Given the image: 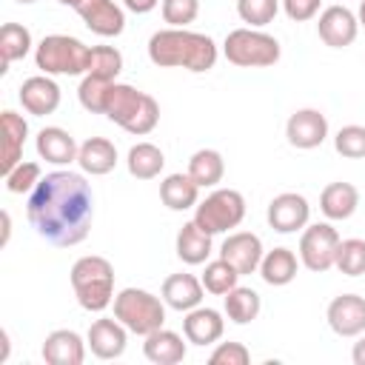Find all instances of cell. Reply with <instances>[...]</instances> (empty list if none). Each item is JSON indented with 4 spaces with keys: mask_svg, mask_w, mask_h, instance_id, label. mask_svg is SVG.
<instances>
[{
    "mask_svg": "<svg viewBox=\"0 0 365 365\" xmlns=\"http://www.w3.org/2000/svg\"><path fill=\"white\" fill-rule=\"evenodd\" d=\"M26 214L46 242L57 248L80 245L94 222L91 182L77 171H51L29 194Z\"/></svg>",
    "mask_w": 365,
    "mask_h": 365,
    "instance_id": "cell-1",
    "label": "cell"
},
{
    "mask_svg": "<svg viewBox=\"0 0 365 365\" xmlns=\"http://www.w3.org/2000/svg\"><path fill=\"white\" fill-rule=\"evenodd\" d=\"M220 51L208 34L191 29H160L148 37V60L160 68H185L194 74L211 71Z\"/></svg>",
    "mask_w": 365,
    "mask_h": 365,
    "instance_id": "cell-2",
    "label": "cell"
},
{
    "mask_svg": "<svg viewBox=\"0 0 365 365\" xmlns=\"http://www.w3.org/2000/svg\"><path fill=\"white\" fill-rule=\"evenodd\" d=\"M103 114L111 123H117L123 131L145 137L160 123V103L151 94L140 91V88H134L128 83H111Z\"/></svg>",
    "mask_w": 365,
    "mask_h": 365,
    "instance_id": "cell-3",
    "label": "cell"
},
{
    "mask_svg": "<svg viewBox=\"0 0 365 365\" xmlns=\"http://www.w3.org/2000/svg\"><path fill=\"white\" fill-rule=\"evenodd\" d=\"M71 288L83 311H106L114 302V265L100 254L80 257L71 265Z\"/></svg>",
    "mask_w": 365,
    "mask_h": 365,
    "instance_id": "cell-4",
    "label": "cell"
},
{
    "mask_svg": "<svg viewBox=\"0 0 365 365\" xmlns=\"http://www.w3.org/2000/svg\"><path fill=\"white\" fill-rule=\"evenodd\" d=\"M91 46H86L77 37L68 34H46L34 46V63L43 74H63V77H80L88 71Z\"/></svg>",
    "mask_w": 365,
    "mask_h": 365,
    "instance_id": "cell-5",
    "label": "cell"
},
{
    "mask_svg": "<svg viewBox=\"0 0 365 365\" xmlns=\"http://www.w3.org/2000/svg\"><path fill=\"white\" fill-rule=\"evenodd\" d=\"M222 54L228 63H234L240 68H268L279 60L282 48H279V40L271 37L268 31L242 26V29H234L225 34Z\"/></svg>",
    "mask_w": 365,
    "mask_h": 365,
    "instance_id": "cell-6",
    "label": "cell"
},
{
    "mask_svg": "<svg viewBox=\"0 0 365 365\" xmlns=\"http://www.w3.org/2000/svg\"><path fill=\"white\" fill-rule=\"evenodd\" d=\"M114 317L137 336H148L151 331L165 325V302L145 288H123L114 294Z\"/></svg>",
    "mask_w": 365,
    "mask_h": 365,
    "instance_id": "cell-7",
    "label": "cell"
},
{
    "mask_svg": "<svg viewBox=\"0 0 365 365\" xmlns=\"http://www.w3.org/2000/svg\"><path fill=\"white\" fill-rule=\"evenodd\" d=\"M245 220V197L237 188H214L205 200L194 205V222L214 234H225Z\"/></svg>",
    "mask_w": 365,
    "mask_h": 365,
    "instance_id": "cell-8",
    "label": "cell"
},
{
    "mask_svg": "<svg viewBox=\"0 0 365 365\" xmlns=\"http://www.w3.org/2000/svg\"><path fill=\"white\" fill-rule=\"evenodd\" d=\"M336 248H339V234L331 222L305 225L299 237V262L314 274H325L336 262Z\"/></svg>",
    "mask_w": 365,
    "mask_h": 365,
    "instance_id": "cell-9",
    "label": "cell"
},
{
    "mask_svg": "<svg viewBox=\"0 0 365 365\" xmlns=\"http://www.w3.org/2000/svg\"><path fill=\"white\" fill-rule=\"evenodd\" d=\"M268 225L277 231V234H294V231H302L311 220V205L302 194L297 191H282L277 194L271 202H268Z\"/></svg>",
    "mask_w": 365,
    "mask_h": 365,
    "instance_id": "cell-10",
    "label": "cell"
},
{
    "mask_svg": "<svg viewBox=\"0 0 365 365\" xmlns=\"http://www.w3.org/2000/svg\"><path fill=\"white\" fill-rule=\"evenodd\" d=\"M317 34L331 48H345L359 34V20L348 6H328L317 20Z\"/></svg>",
    "mask_w": 365,
    "mask_h": 365,
    "instance_id": "cell-11",
    "label": "cell"
},
{
    "mask_svg": "<svg viewBox=\"0 0 365 365\" xmlns=\"http://www.w3.org/2000/svg\"><path fill=\"white\" fill-rule=\"evenodd\" d=\"M285 137L294 148H302V151H311L317 145L325 143L328 137V120L319 108H299L288 117L285 123Z\"/></svg>",
    "mask_w": 365,
    "mask_h": 365,
    "instance_id": "cell-12",
    "label": "cell"
},
{
    "mask_svg": "<svg viewBox=\"0 0 365 365\" xmlns=\"http://www.w3.org/2000/svg\"><path fill=\"white\" fill-rule=\"evenodd\" d=\"M262 254H265L262 240H259L257 234H251V231H234V234H228V237L222 240V245H220V257H222L225 262H231V265L240 271V277L259 271Z\"/></svg>",
    "mask_w": 365,
    "mask_h": 365,
    "instance_id": "cell-13",
    "label": "cell"
},
{
    "mask_svg": "<svg viewBox=\"0 0 365 365\" xmlns=\"http://www.w3.org/2000/svg\"><path fill=\"white\" fill-rule=\"evenodd\" d=\"M325 319L336 336H359L365 331V297L339 294L328 302Z\"/></svg>",
    "mask_w": 365,
    "mask_h": 365,
    "instance_id": "cell-14",
    "label": "cell"
},
{
    "mask_svg": "<svg viewBox=\"0 0 365 365\" xmlns=\"http://www.w3.org/2000/svg\"><path fill=\"white\" fill-rule=\"evenodd\" d=\"M128 334L131 331L117 317H100V319L91 322V328L86 334V342H88V348L97 359H117L125 351Z\"/></svg>",
    "mask_w": 365,
    "mask_h": 365,
    "instance_id": "cell-15",
    "label": "cell"
},
{
    "mask_svg": "<svg viewBox=\"0 0 365 365\" xmlns=\"http://www.w3.org/2000/svg\"><path fill=\"white\" fill-rule=\"evenodd\" d=\"M20 106L34 114V117H46V114H54L57 106H60V86L51 80V74H34L29 80H23L20 91Z\"/></svg>",
    "mask_w": 365,
    "mask_h": 365,
    "instance_id": "cell-16",
    "label": "cell"
},
{
    "mask_svg": "<svg viewBox=\"0 0 365 365\" xmlns=\"http://www.w3.org/2000/svg\"><path fill=\"white\" fill-rule=\"evenodd\" d=\"M222 331H225V319L217 308H205V305H197L191 311H185V319H182V334L191 345H214L222 339Z\"/></svg>",
    "mask_w": 365,
    "mask_h": 365,
    "instance_id": "cell-17",
    "label": "cell"
},
{
    "mask_svg": "<svg viewBox=\"0 0 365 365\" xmlns=\"http://www.w3.org/2000/svg\"><path fill=\"white\" fill-rule=\"evenodd\" d=\"M34 148H37L40 160H46L51 165H71V163H77V151H80L74 137L60 125L40 128L37 140H34Z\"/></svg>",
    "mask_w": 365,
    "mask_h": 365,
    "instance_id": "cell-18",
    "label": "cell"
},
{
    "mask_svg": "<svg viewBox=\"0 0 365 365\" xmlns=\"http://www.w3.org/2000/svg\"><path fill=\"white\" fill-rule=\"evenodd\" d=\"M160 294H163V302H165L168 308L185 314V311L202 305L205 285H202V279H197L194 274H171V277L163 279Z\"/></svg>",
    "mask_w": 365,
    "mask_h": 365,
    "instance_id": "cell-19",
    "label": "cell"
},
{
    "mask_svg": "<svg viewBox=\"0 0 365 365\" xmlns=\"http://www.w3.org/2000/svg\"><path fill=\"white\" fill-rule=\"evenodd\" d=\"M86 345L83 336L71 328H57L43 339V359L48 365H83L86 359Z\"/></svg>",
    "mask_w": 365,
    "mask_h": 365,
    "instance_id": "cell-20",
    "label": "cell"
},
{
    "mask_svg": "<svg viewBox=\"0 0 365 365\" xmlns=\"http://www.w3.org/2000/svg\"><path fill=\"white\" fill-rule=\"evenodd\" d=\"M0 131H3V163H0V171L9 174L23 160V143L29 137V123L17 111L6 108L0 114Z\"/></svg>",
    "mask_w": 365,
    "mask_h": 365,
    "instance_id": "cell-21",
    "label": "cell"
},
{
    "mask_svg": "<svg viewBox=\"0 0 365 365\" xmlns=\"http://www.w3.org/2000/svg\"><path fill=\"white\" fill-rule=\"evenodd\" d=\"M185 342L177 331H168V328H157L145 336L143 342V354L148 362L154 365H177L185 359Z\"/></svg>",
    "mask_w": 365,
    "mask_h": 365,
    "instance_id": "cell-22",
    "label": "cell"
},
{
    "mask_svg": "<svg viewBox=\"0 0 365 365\" xmlns=\"http://www.w3.org/2000/svg\"><path fill=\"white\" fill-rule=\"evenodd\" d=\"M80 17L97 37H120L125 29V11L114 0H94L86 11H80Z\"/></svg>",
    "mask_w": 365,
    "mask_h": 365,
    "instance_id": "cell-23",
    "label": "cell"
},
{
    "mask_svg": "<svg viewBox=\"0 0 365 365\" xmlns=\"http://www.w3.org/2000/svg\"><path fill=\"white\" fill-rule=\"evenodd\" d=\"M77 165L83 168V174L103 177L117 165V145L106 137H88L77 151Z\"/></svg>",
    "mask_w": 365,
    "mask_h": 365,
    "instance_id": "cell-24",
    "label": "cell"
},
{
    "mask_svg": "<svg viewBox=\"0 0 365 365\" xmlns=\"http://www.w3.org/2000/svg\"><path fill=\"white\" fill-rule=\"evenodd\" d=\"M174 248H177V257H180L185 265H202V262H208V257H211V251H214L211 234L202 231L194 220L182 222V228L177 231Z\"/></svg>",
    "mask_w": 365,
    "mask_h": 365,
    "instance_id": "cell-25",
    "label": "cell"
},
{
    "mask_svg": "<svg viewBox=\"0 0 365 365\" xmlns=\"http://www.w3.org/2000/svg\"><path fill=\"white\" fill-rule=\"evenodd\" d=\"M160 200L171 211H188L200 202V185L194 182V177L188 171L185 174H168L160 182Z\"/></svg>",
    "mask_w": 365,
    "mask_h": 365,
    "instance_id": "cell-26",
    "label": "cell"
},
{
    "mask_svg": "<svg viewBox=\"0 0 365 365\" xmlns=\"http://www.w3.org/2000/svg\"><path fill=\"white\" fill-rule=\"evenodd\" d=\"M359 205V191L351 182H328L319 194V208L328 220H348Z\"/></svg>",
    "mask_w": 365,
    "mask_h": 365,
    "instance_id": "cell-27",
    "label": "cell"
},
{
    "mask_svg": "<svg viewBox=\"0 0 365 365\" xmlns=\"http://www.w3.org/2000/svg\"><path fill=\"white\" fill-rule=\"evenodd\" d=\"M299 259H297V254L291 251V248H274V251H265L262 254V262H259V277L268 282V285H274V288H279V285H288V282H294V277H297V271H299Z\"/></svg>",
    "mask_w": 365,
    "mask_h": 365,
    "instance_id": "cell-28",
    "label": "cell"
},
{
    "mask_svg": "<svg viewBox=\"0 0 365 365\" xmlns=\"http://www.w3.org/2000/svg\"><path fill=\"white\" fill-rule=\"evenodd\" d=\"M222 308H225V317L234 322V325H248L259 317V308H262V299L254 288H245V285H237L231 288L225 297H222Z\"/></svg>",
    "mask_w": 365,
    "mask_h": 365,
    "instance_id": "cell-29",
    "label": "cell"
},
{
    "mask_svg": "<svg viewBox=\"0 0 365 365\" xmlns=\"http://www.w3.org/2000/svg\"><path fill=\"white\" fill-rule=\"evenodd\" d=\"M188 174L194 177V182L200 188H214L217 182H222L225 160H222V154L217 148H200L188 160Z\"/></svg>",
    "mask_w": 365,
    "mask_h": 365,
    "instance_id": "cell-30",
    "label": "cell"
},
{
    "mask_svg": "<svg viewBox=\"0 0 365 365\" xmlns=\"http://www.w3.org/2000/svg\"><path fill=\"white\" fill-rule=\"evenodd\" d=\"M125 165H128V174L131 177H137V180H154V177H160V171L165 165V154L154 143H137V145L128 148Z\"/></svg>",
    "mask_w": 365,
    "mask_h": 365,
    "instance_id": "cell-31",
    "label": "cell"
},
{
    "mask_svg": "<svg viewBox=\"0 0 365 365\" xmlns=\"http://www.w3.org/2000/svg\"><path fill=\"white\" fill-rule=\"evenodd\" d=\"M31 31L23 26V23H3L0 29V57H3V68L0 71H9L11 63L23 60L29 51H31Z\"/></svg>",
    "mask_w": 365,
    "mask_h": 365,
    "instance_id": "cell-32",
    "label": "cell"
},
{
    "mask_svg": "<svg viewBox=\"0 0 365 365\" xmlns=\"http://www.w3.org/2000/svg\"><path fill=\"white\" fill-rule=\"evenodd\" d=\"M202 285H205V291L208 294H217V297H225L231 288H237L240 285V271L231 265V262H225L222 257H217V259H211V262H205V271H202Z\"/></svg>",
    "mask_w": 365,
    "mask_h": 365,
    "instance_id": "cell-33",
    "label": "cell"
},
{
    "mask_svg": "<svg viewBox=\"0 0 365 365\" xmlns=\"http://www.w3.org/2000/svg\"><path fill=\"white\" fill-rule=\"evenodd\" d=\"M334 268H339V274H345V277H362L365 274V240H359V237L339 240Z\"/></svg>",
    "mask_w": 365,
    "mask_h": 365,
    "instance_id": "cell-34",
    "label": "cell"
},
{
    "mask_svg": "<svg viewBox=\"0 0 365 365\" xmlns=\"http://www.w3.org/2000/svg\"><path fill=\"white\" fill-rule=\"evenodd\" d=\"M120 71H123V54L114 46H91V60H88L86 74L114 83Z\"/></svg>",
    "mask_w": 365,
    "mask_h": 365,
    "instance_id": "cell-35",
    "label": "cell"
},
{
    "mask_svg": "<svg viewBox=\"0 0 365 365\" xmlns=\"http://www.w3.org/2000/svg\"><path fill=\"white\" fill-rule=\"evenodd\" d=\"M279 3L282 0H237V14L251 29H262V26L274 23V17L279 11Z\"/></svg>",
    "mask_w": 365,
    "mask_h": 365,
    "instance_id": "cell-36",
    "label": "cell"
},
{
    "mask_svg": "<svg viewBox=\"0 0 365 365\" xmlns=\"http://www.w3.org/2000/svg\"><path fill=\"white\" fill-rule=\"evenodd\" d=\"M114 83H117V80H114ZM108 88H111V80H100V77H91V74H83V83H80V88H77V100H80V106H83L86 111L103 114Z\"/></svg>",
    "mask_w": 365,
    "mask_h": 365,
    "instance_id": "cell-37",
    "label": "cell"
},
{
    "mask_svg": "<svg viewBox=\"0 0 365 365\" xmlns=\"http://www.w3.org/2000/svg\"><path fill=\"white\" fill-rule=\"evenodd\" d=\"M3 180H6V191H11V194H31L34 185L43 180V171L37 163L20 160L9 174H3Z\"/></svg>",
    "mask_w": 365,
    "mask_h": 365,
    "instance_id": "cell-38",
    "label": "cell"
},
{
    "mask_svg": "<svg viewBox=\"0 0 365 365\" xmlns=\"http://www.w3.org/2000/svg\"><path fill=\"white\" fill-rule=\"evenodd\" d=\"M334 148L336 154L348 157V160H362L365 157V125H342L334 137Z\"/></svg>",
    "mask_w": 365,
    "mask_h": 365,
    "instance_id": "cell-39",
    "label": "cell"
},
{
    "mask_svg": "<svg viewBox=\"0 0 365 365\" xmlns=\"http://www.w3.org/2000/svg\"><path fill=\"white\" fill-rule=\"evenodd\" d=\"M160 11H163V20H165L171 29H185L188 23L197 20V14H200V0H163Z\"/></svg>",
    "mask_w": 365,
    "mask_h": 365,
    "instance_id": "cell-40",
    "label": "cell"
},
{
    "mask_svg": "<svg viewBox=\"0 0 365 365\" xmlns=\"http://www.w3.org/2000/svg\"><path fill=\"white\" fill-rule=\"evenodd\" d=\"M251 354L242 342H220L211 356H208V365H248Z\"/></svg>",
    "mask_w": 365,
    "mask_h": 365,
    "instance_id": "cell-41",
    "label": "cell"
},
{
    "mask_svg": "<svg viewBox=\"0 0 365 365\" xmlns=\"http://www.w3.org/2000/svg\"><path fill=\"white\" fill-rule=\"evenodd\" d=\"M319 3L322 0H282V9L294 23H308L319 14Z\"/></svg>",
    "mask_w": 365,
    "mask_h": 365,
    "instance_id": "cell-42",
    "label": "cell"
},
{
    "mask_svg": "<svg viewBox=\"0 0 365 365\" xmlns=\"http://www.w3.org/2000/svg\"><path fill=\"white\" fill-rule=\"evenodd\" d=\"M157 3H160V0H123V6H125L128 11H134V14H148V11L157 9Z\"/></svg>",
    "mask_w": 365,
    "mask_h": 365,
    "instance_id": "cell-43",
    "label": "cell"
},
{
    "mask_svg": "<svg viewBox=\"0 0 365 365\" xmlns=\"http://www.w3.org/2000/svg\"><path fill=\"white\" fill-rule=\"evenodd\" d=\"M351 359L356 362V365H365V331L359 334V339L354 342V351H351Z\"/></svg>",
    "mask_w": 365,
    "mask_h": 365,
    "instance_id": "cell-44",
    "label": "cell"
},
{
    "mask_svg": "<svg viewBox=\"0 0 365 365\" xmlns=\"http://www.w3.org/2000/svg\"><path fill=\"white\" fill-rule=\"evenodd\" d=\"M57 3H63V6H68V9H74V11L80 14V11H86L94 0H57Z\"/></svg>",
    "mask_w": 365,
    "mask_h": 365,
    "instance_id": "cell-45",
    "label": "cell"
},
{
    "mask_svg": "<svg viewBox=\"0 0 365 365\" xmlns=\"http://www.w3.org/2000/svg\"><path fill=\"white\" fill-rule=\"evenodd\" d=\"M9 234H11V217L9 211H3V245L9 242Z\"/></svg>",
    "mask_w": 365,
    "mask_h": 365,
    "instance_id": "cell-46",
    "label": "cell"
},
{
    "mask_svg": "<svg viewBox=\"0 0 365 365\" xmlns=\"http://www.w3.org/2000/svg\"><path fill=\"white\" fill-rule=\"evenodd\" d=\"M356 20H359V26H365V0H359V11H356Z\"/></svg>",
    "mask_w": 365,
    "mask_h": 365,
    "instance_id": "cell-47",
    "label": "cell"
},
{
    "mask_svg": "<svg viewBox=\"0 0 365 365\" xmlns=\"http://www.w3.org/2000/svg\"><path fill=\"white\" fill-rule=\"evenodd\" d=\"M14 3H37V0H14Z\"/></svg>",
    "mask_w": 365,
    "mask_h": 365,
    "instance_id": "cell-48",
    "label": "cell"
}]
</instances>
